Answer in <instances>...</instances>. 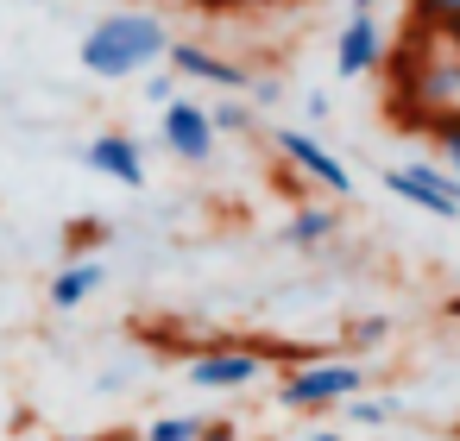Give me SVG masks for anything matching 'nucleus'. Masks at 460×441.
<instances>
[{
	"label": "nucleus",
	"instance_id": "1",
	"mask_svg": "<svg viewBox=\"0 0 460 441\" xmlns=\"http://www.w3.org/2000/svg\"><path fill=\"white\" fill-rule=\"evenodd\" d=\"M164 20L158 13H108V20H95L89 32H83V70L89 76H102V83H127V76H139V70H152L158 57H164Z\"/></svg>",
	"mask_w": 460,
	"mask_h": 441
},
{
	"label": "nucleus",
	"instance_id": "2",
	"mask_svg": "<svg viewBox=\"0 0 460 441\" xmlns=\"http://www.w3.org/2000/svg\"><path fill=\"white\" fill-rule=\"evenodd\" d=\"M359 391H366V372L353 359H322V353L278 378V403L284 410H328V403H347Z\"/></svg>",
	"mask_w": 460,
	"mask_h": 441
},
{
	"label": "nucleus",
	"instance_id": "3",
	"mask_svg": "<svg viewBox=\"0 0 460 441\" xmlns=\"http://www.w3.org/2000/svg\"><path fill=\"white\" fill-rule=\"evenodd\" d=\"M385 190L435 221H460V177L447 164H397V171H385Z\"/></svg>",
	"mask_w": 460,
	"mask_h": 441
},
{
	"label": "nucleus",
	"instance_id": "4",
	"mask_svg": "<svg viewBox=\"0 0 460 441\" xmlns=\"http://www.w3.org/2000/svg\"><path fill=\"white\" fill-rule=\"evenodd\" d=\"M158 133H164V152H177L183 164L215 158V120H208V108H202V101L171 95V101H164V114H158Z\"/></svg>",
	"mask_w": 460,
	"mask_h": 441
},
{
	"label": "nucleus",
	"instance_id": "5",
	"mask_svg": "<svg viewBox=\"0 0 460 441\" xmlns=\"http://www.w3.org/2000/svg\"><path fill=\"white\" fill-rule=\"evenodd\" d=\"M271 146H278V152H284V164H296L315 190H328V196H347V190H353V171H347V164L315 139V133H271Z\"/></svg>",
	"mask_w": 460,
	"mask_h": 441
},
{
	"label": "nucleus",
	"instance_id": "6",
	"mask_svg": "<svg viewBox=\"0 0 460 441\" xmlns=\"http://www.w3.org/2000/svg\"><path fill=\"white\" fill-rule=\"evenodd\" d=\"M259 372H265V353H252V347H215V353L190 359V384H202V391H240Z\"/></svg>",
	"mask_w": 460,
	"mask_h": 441
},
{
	"label": "nucleus",
	"instance_id": "7",
	"mask_svg": "<svg viewBox=\"0 0 460 441\" xmlns=\"http://www.w3.org/2000/svg\"><path fill=\"white\" fill-rule=\"evenodd\" d=\"M83 164H89L95 177H114L120 190H146V152H139L127 133H95L89 152H83Z\"/></svg>",
	"mask_w": 460,
	"mask_h": 441
},
{
	"label": "nucleus",
	"instance_id": "8",
	"mask_svg": "<svg viewBox=\"0 0 460 441\" xmlns=\"http://www.w3.org/2000/svg\"><path fill=\"white\" fill-rule=\"evenodd\" d=\"M171 70L177 76H196V83H215V89H252V70L234 64V57H215L208 45H164Z\"/></svg>",
	"mask_w": 460,
	"mask_h": 441
},
{
	"label": "nucleus",
	"instance_id": "9",
	"mask_svg": "<svg viewBox=\"0 0 460 441\" xmlns=\"http://www.w3.org/2000/svg\"><path fill=\"white\" fill-rule=\"evenodd\" d=\"M378 57H385V32H378V20H372V13H353L347 32H341L334 70H341V76H366V70H378Z\"/></svg>",
	"mask_w": 460,
	"mask_h": 441
},
{
	"label": "nucleus",
	"instance_id": "10",
	"mask_svg": "<svg viewBox=\"0 0 460 441\" xmlns=\"http://www.w3.org/2000/svg\"><path fill=\"white\" fill-rule=\"evenodd\" d=\"M416 101H429V108H460V57H454V51H441L429 70H416Z\"/></svg>",
	"mask_w": 460,
	"mask_h": 441
},
{
	"label": "nucleus",
	"instance_id": "11",
	"mask_svg": "<svg viewBox=\"0 0 460 441\" xmlns=\"http://www.w3.org/2000/svg\"><path fill=\"white\" fill-rule=\"evenodd\" d=\"M334 234H341V208H315V202H303V208L290 215V227H284L290 246H322V240H334Z\"/></svg>",
	"mask_w": 460,
	"mask_h": 441
},
{
	"label": "nucleus",
	"instance_id": "12",
	"mask_svg": "<svg viewBox=\"0 0 460 441\" xmlns=\"http://www.w3.org/2000/svg\"><path fill=\"white\" fill-rule=\"evenodd\" d=\"M102 265H64L58 278H51V309H76V303H89L95 290H102Z\"/></svg>",
	"mask_w": 460,
	"mask_h": 441
},
{
	"label": "nucleus",
	"instance_id": "13",
	"mask_svg": "<svg viewBox=\"0 0 460 441\" xmlns=\"http://www.w3.org/2000/svg\"><path fill=\"white\" fill-rule=\"evenodd\" d=\"M435 164H447L460 177V114H441L435 120Z\"/></svg>",
	"mask_w": 460,
	"mask_h": 441
},
{
	"label": "nucleus",
	"instance_id": "14",
	"mask_svg": "<svg viewBox=\"0 0 460 441\" xmlns=\"http://www.w3.org/2000/svg\"><path fill=\"white\" fill-rule=\"evenodd\" d=\"M196 435H202L196 416H158V422L146 428V441H196Z\"/></svg>",
	"mask_w": 460,
	"mask_h": 441
},
{
	"label": "nucleus",
	"instance_id": "15",
	"mask_svg": "<svg viewBox=\"0 0 460 441\" xmlns=\"http://www.w3.org/2000/svg\"><path fill=\"white\" fill-rule=\"evenodd\" d=\"M208 120H215V133H246V127H252V108H240V101H221Z\"/></svg>",
	"mask_w": 460,
	"mask_h": 441
},
{
	"label": "nucleus",
	"instance_id": "16",
	"mask_svg": "<svg viewBox=\"0 0 460 441\" xmlns=\"http://www.w3.org/2000/svg\"><path fill=\"white\" fill-rule=\"evenodd\" d=\"M347 416H353L359 428H378V422H391V403H378V397H359V403H353V397H347Z\"/></svg>",
	"mask_w": 460,
	"mask_h": 441
},
{
	"label": "nucleus",
	"instance_id": "17",
	"mask_svg": "<svg viewBox=\"0 0 460 441\" xmlns=\"http://www.w3.org/2000/svg\"><path fill=\"white\" fill-rule=\"evenodd\" d=\"M190 7L215 20V13H234V7H284V0H190Z\"/></svg>",
	"mask_w": 460,
	"mask_h": 441
},
{
	"label": "nucleus",
	"instance_id": "18",
	"mask_svg": "<svg viewBox=\"0 0 460 441\" xmlns=\"http://www.w3.org/2000/svg\"><path fill=\"white\" fill-rule=\"evenodd\" d=\"M447 13H460V0H416V20L422 26H441Z\"/></svg>",
	"mask_w": 460,
	"mask_h": 441
},
{
	"label": "nucleus",
	"instance_id": "19",
	"mask_svg": "<svg viewBox=\"0 0 460 441\" xmlns=\"http://www.w3.org/2000/svg\"><path fill=\"white\" fill-rule=\"evenodd\" d=\"M429 32H435V39H441V45L460 57V13H447V20H441V26H429Z\"/></svg>",
	"mask_w": 460,
	"mask_h": 441
},
{
	"label": "nucleus",
	"instance_id": "20",
	"mask_svg": "<svg viewBox=\"0 0 460 441\" xmlns=\"http://www.w3.org/2000/svg\"><path fill=\"white\" fill-rule=\"evenodd\" d=\"M353 340H359V347H378V340H385V322H378V315H372V322H359V328H353Z\"/></svg>",
	"mask_w": 460,
	"mask_h": 441
},
{
	"label": "nucleus",
	"instance_id": "21",
	"mask_svg": "<svg viewBox=\"0 0 460 441\" xmlns=\"http://www.w3.org/2000/svg\"><path fill=\"white\" fill-rule=\"evenodd\" d=\"M196 441H240V428H234V422H202Z\"/></svg>",
	"mask_w": 460,
	"mask_h": 441
},
{
	"label": "nucleus",
	"instance_id": "22",
	"mask_svg": "<svg viewBox=\"0 0 460 441\" xmlns=\"http://www.w3.org/2000/svg\"><path fill=\"white\" fill-rule=\"evenodd\" d=\"M95 441H146V428H108V435H95Z\"/></svg>",
	"mask_w": 460,
	"mask_h": 441
},
{
	"label": "nucleus",
	"instance_id": "23",
	"mask_svg": "<svg viewBox=\"0 0 460 441\" xmlns=\"http://www.w3.org/2000/svg\"><path fill=\"white\" fill-rule=\"evenodd\" d=\"M347 7H353V13H372V7H378V0H347Z\"/></svg>",
	"mask_w": 460,
	"mask_h": 441
},
{
	"label": "nucleus",
	"instance_id": "24",
	"mask_svg": "<svg viewBox=\"0 0 460 441\" xmlns=\"http://www.w3.org/2000/svg\"><path fill=\"white\" fill-rule=\"evenodd\" d=\"M309 441H341V435H334V428H315V435H309Z\"/></svg>",
	"mask_w": 460,
	"mask_h": 441
},
{
	"label": "nucleus",
	"instance_id": "25",
	"mask_svg": "<svg viewBox=\"0 0 460 441\" xmlns=\"http://www.w3.org/2000/svg\"><path fill=\"white\" fill-rule=\"evenodd\" d=\"M58 441H70V435H58Z\"/></svg>",
	"mask_w": 460,
	"mask_h": 441
}]
</instances>
